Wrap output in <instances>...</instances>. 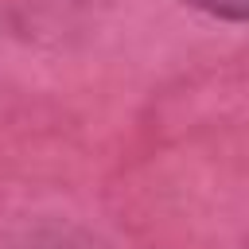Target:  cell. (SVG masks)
Here are the masks:
<instances>
[{"instance_id":"obj_1","label":"cell","mask_w":249,"mask_h":249,"mask_svg":"<svg viewBox=\"0 0 249 249\" xmlns=\"http://www.w3.org/2000/svg\"><path fill=\"white\" fill-rule=\"evenodd\" d=\"M187 4H195L210 16H222V19H245V8H249V0H187Z\"/></svg>"},{"instance_id":"obj_2","label":"cell","mask_w":249,"mask_h":249,"mask_svg":"<svg viewBox=\"0 0 249 249\" xmlns=\"http://www.w3.org/2000/svg\"><path fill=\"white\" fill-rule=\"evenodd\" d=\"M23 249H93L89 241H74V237H47V241H31Z\"/></svg>"}]
</instances>
